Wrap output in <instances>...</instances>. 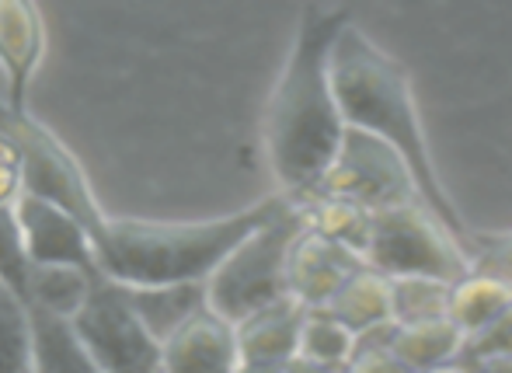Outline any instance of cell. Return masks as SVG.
I'll use <instances>...</instances> for the list:
<instances>
[{"label": "cell", "mask_w": 512, "mask_h": 373, "mask_svg": "<svg viewBox=\"0 0 512 373\" xmlns=\"http://www.w3.org/2000/svg\"><path fill=\"white\" fill-rule=\"evenodd\" d=\"M349 21V11L307 4L297 18L293 46L269 98L265 150L272 175L279 192L300 203L321 189L349 129L331 81V53Z\"/></svg>", "instance_id": "obj_1"}, {"label": "cell", "mask_w": 512, "mask_h": 373, "mask_svg": "<svg viewBox=\"0 0 512 373\" xmlns=\"http://www.w3.org/2000/svg\"><path fill=\"white\" fill-rule=\"evenodd\" d=\"M331 81H335L345 126L363 129V133L391 143L405 157L418 182V192H422V203L443 220V227L471 258L474 227L457 210L436 171L405 63L387 53L380 42H373L356 21H349L338 35L335 53H331Z\"/></svg>", "instance_id": "obj_2"}, {"label": "cell", "mask_w": 512, "mask_h": 373, "mask_svg": "<svg viewBox=\"0 0 512 373\" xmlns=\"http://www.w3.org/2000/svg\"><path fill=\"white\" fill-rule=\"evenodd\" d=\"M290 203L293 199L286 192H276L244 210L206 220L112 217L98 262L108 279L133 290L209 283V276L227 262L230 251L244 245L265 224H272Z\"/></svg>", "instance_id": "obj_3"}, {"label": "cell", "mask_w": 512, "mask_h": 373, "mask_svg": "<svg viewBox=\"0 0 512 373\" xmlns=\"http://www.w3.org/2000/svg\"><path fill=\"white\" fill-rule=\"evenodd\" d=\"M304 231V203L293 199L272 224H265L244 245H237L227 255V262L209 276V307L241 325L244 318L290 297V251Z\"/></svg>", "instance_id": "obj_4"}, {"label": "cell", "mask_w": 512, "mask_h": 373, "mask_svg": "<svg viewBox=\"0 0 512 373\" xmlns=\"http://www.w3.org/2000/svg\"><path fill=\"white\" fill-rule=\"evenodd\" d=\"M0 133L18 147L21 168H25V196L46 199V203L67 210L84 231L95 238V248L102 255L108 238V213L98 203L81 161L56 140L49 126L32 119V112H14L7 102H0Z\"/></svg>", "instance_id": "obj_5"}, {"label": "cell", "mask_w": 512, "mask_h": 373, "mask_svg": "<svg viewBox=\"0 0 512 373\" xmlns=\"http://www.w3.org/2000/svg\"><path fill=\"white\" fill-rule=\"evenodd\" d=\"M363 258L387 279L429 276L457 286L474 272L467 251L425 203H405L373 213L370 245Z\"/></svg>", "instance_id": "obj_6"}, {"label": "cell", "mask_w": 512, "mask_h": 373, "mask_svg": "<svg viewBox=\"0 0 512 373\" xmlns=\"http://www.w3.org/2000/svg\"><path fill=\"white\" fill-rule=\"evenodd\" d=\"M314 196H335L363 206L370 213L394 210L405 203H422V192L411 175L408 161L377 136L363 129H345V140L324 175L321 189ZM310 196V199H314ZM300 203V199H297Z\"/></svg>", "instance_id": "obj_7"}, {"label": "cell", "mask_w": 512, "mask_h": 373, "mask_svg": "<svg viewBox=\"0 0 512 373\" xmlns=\"http://www.w3.org/2000/svg\"><path fill=\"white\" fill-rule=\"evenodd\" d=\"M74 328L105 373H161V339L140 318L129 286L98 279Z\"/></svg>", "instance_id": "obj_8"}, {"label": "cell", "mask_w": 512, "mask_h": 373, "mask_svg": "<svg viewBox=\"0 0 512 373\" xmlns=\"http://www.w3.org/2000/svg\"><path fill=\"white\" fill-rule=\"evenodd\" d=\"M14 213H18L21 238H25V251L32 258V265H74V269L105 276L102 262H98L95 238L67 210L21 192V199L14 203Z\"/></svg>", "instance_id": "obj_9"}, {"label": "cell", "mask_w": 512, "mask_h": 373, "mask_svg": "<svg viewBox=\"0 0 512 373\" xmlns=\"http://www.w3.org/2000/svg\"><path fill=\"white\" fill-rule=\"evenodd\" d=\"M363 265V255L307 227L290 251V297L307 311H324Z\"/></svg>", "instance_id": "obj_10"}, {"label": "cell", "mask_w": 512, "mask_h": 373, "mask_svg": "<svg viewBox=\"0 0 512 373\" xmlns=\"http://www.w3.org/2000/svg\"><path fill=\"white\" fill-rule=\"evenodd\" d=\"M237 325L203 307L161 346V373H237L241 370Z\"/></svg>", "instance_id": "obj_11"}, {"label": "cell", "mask_w": 512, "mask_h": 373, "mask_svg": "<svg viewBox=\"0 0 512 373\" xmlns=\"http://www.w3.org/2000/svg\"><path fill=\"white\" fill-rule=\"evenodd\" d=\"M46 56V25L42 11L28 0H0V70L14 112H28V84Z\"/></svg>", "instance_id": "obj_12"}, {"label": "cell", "mask_w": 512, "mask_h": 373, "mask_svg": "<svg viewBox=\"0 0 512 373\" xmlns=\"http://www.w3.org/2000/svg\"><path fill=\"white\" fill-rule=\"evenodd\" d=\"M307 307L286 297L265 311L251 314L237 325L244 363H290L300 356V335H304Z\"/></svg>", "instance_id": "obj_13"}, {"label": "cell", "mask_w": 512, "mask_h": 373, "mask_svg": "<svg viewBox=\"0 0 512 373\" xmlns=\"http://www.w3.org/2000/svg\"><path fill=\"white\" fill-rule=\"evenodd\" d=\"M32 373H105L74 321L32 307Z\"/></svg>", "instance_id": "obj_14"}, {"label": "cell", "mask_w": 512, "mask_h": 373, "mask_svg": "<svg viewBox=\"0 0 512 373\" xmlns=\"http://www.w3.org/2000/svg\"><path fill=\"white\" fill-rule=\"evenodd\" d=\"M324 311L335 314V318L342 321V325H349L356 335H370V332H377V328L394 325L391 279H387L384 272L363 265Z\"/></svg>", "instance_id": "obj_15"}, {"label": "cell", "mask_w": 512, "mask_h": 373, "mask_svg": "<svg viewBox=\"0 0 512 373\" xmlns=\"http://www.w3.org/2000/svg\"><path fill=\"white\" fill-rule=\"evenodd\" d=\"M387 346H391V353L411 373H425L443 367V363L460 360L467 346V335L450 318H432V321H415V325H394Z\"/></svg>", "instance_id": "obj_16"}, {"label": "cell", "mask_w": 512, "mask_h": 373, "mask_svg": "<svg viewBox=\"0 0 512 373\" xmlns=\"http://www.w3.org/2000/svg\"><path fill=\"white\" fill-rule=\"evenodd\" d=\"M98 279H102L98 272L74 269V265H32L28 307H39V311H49L56 318L74 321L84 311Z\"/></svg>", "instance_id": "obj_17"}, {"label": "cell", "mask_w": 512, "mask_h": 373, "mask_svg": "<svg viewBox=\"0 0 512 373\" xmlns=\"http://www.w3.org/2000/svg\"><path fill=\"white\" fill-rule=\"evenodd\" d=\"M133 304L140 318L147 321L150 332L161 339H171L189 318H196L203 307H209L206 283H182V286H147V290H133Z\"/></svg>", "instance_id": "obj_18"}, {"label": "cell", "mask_w": 512, "mask_h": 373, "mask_svg": "<svg viewBox=\"0 0 512 373\" xmlns=\"http://www.w3.org/2000/svg\"><path fill=\"white\" fill-rule=\"evenodd\" d=\"M509 304H512V286L499 283V279H492V276H481V272H471V276L453 286L450 321L467 339H474V335L485 332L495 318H502Z\"/></svg>", "instance_id": "obj_19"}, {"label": "cell", "mask_w": 512, "mask_h": 373, "mask_svg": "<svg viewBox=\"0 0 512 373\" xmlns=\"http://www.w3.org/2000/svg\"><path fill=\"white\" fill-rule=\"evenodd\" d=\"M304 213H307V227L324 238L338 241V245L352 248L356 255H366L370 245V224L373 213L363 206L349 203V199H335V196H314L304 199Z\"/></svg>", "instance_id": "obj_20"}, {"label": "cell", "mask_w": 512, "mask_h": 373, "mask_svg": "<svg viewBox=\"0 0 512 373\" xmlns=\"http://www.w3.org/2000/svg\"><path fill=\"white\" fill-rule=\"evenodd\" d=\"M359 349V335L349 325L335 318L328 311H310L304 321V335H300V356L314 360L321 367L345 370L349 360Z\"/></svg>", "instance_id": "obj_21"}, {"label": "cell", "mask_w": 512, "mask_h": 373, "mask_svg": "<svg viewBox=\"0 0 512 373\" xmlns=\"http://www.w3.org/2000/svg\"><path fill=\"white\" fill-rule=\"evenodd\" d=\"M0 373H32V307L0 283Z\"/></svg>", "instance_id": "obj_22"}, {"label": "cell", "mask_w": 512, "mask_h": 373, "mask_svg": "<svg viewBox=\"0 0 512 373\" xmlns=\"http://www.w3.org/2000/svg\"><path fill=\"white\" fill-rule=\"evenodd\" d=\"M394 290V325H415V321L450 318L453 283L429 276L391 279Z\"/></svg>", "instance_id": "obj_23"}, {"label": "cell", "mask_w": 512, "mask_h": 373, "mask_svg": "<svg viewBox=\"0 0 512 373\" xmlns=\"http://www.w3.org/2000/svg\"><path fill=\"white\" fill-rule=\"evenodd\" d=\"M28 279H32V258L25 251L21 224L14 206L0 210V283H7L28 304Z\"/></svg>", "instance_id": "obj_24"}, {"label": "cell", "mask_w": 512, "mask_h": 373, "mask_svg": "<svg viewBox=\"0 0 512 373\" xmlns=\"http://www.w3.org/2000/svg\"><path fill=\"white\" fill-rule=\"evenodd\" d=\"M471 269L512 286V231H474Z\"/></svg>", "instance_id": "obj_25"}, {"label": "cell", "mask_w": 512, "mask_h": 373, "mask_svg": "<svg viewBox=\"0 0 512 373\" xmlns=\"http://www.w3.org/2000/svg\"><path fill=\"white\" fill-rule=\"evenodd\" d=\"M391 328H377V332L370 335H359V349L356 356L349 360V367H345L342 373H411L405 363L398 360V356L391 353Z\"/></svg>", "instance_id": "obj_26"}, {"label": "cell", "mask_w": 512, "mask_h": 373, "mask_svg": "<svg viewBox=\"0 0 512 373\" xmlns=\"http://www.w3.org/2000/svg\"><path fill=\"white\" fill-rule=\"evenodd\" d=\"M485 356H512V304L506 307L502 318H495L492 325L485 328V332L467 339L460 360L471 363V360H485Z\"/></svg>", "instance_id": "obj_27"}, {"label": "cell", "mask_w": 512, "mask_h": 373, "mask_svg": "<svg viewBox=\"0 0 512 373\" xmlns=\"http://www.w3.org/2000/svg\"><path fill=\"white\" fill-rule=\"evenodd\" d=\"M25 192V168H21V154L4 133H0V210L14 206Z\"/></svg>", "instance_id": "obj_28"}, {"label": "cell", "mask_w": 512, "mask_h": 373, "mask_svg": "<svg viewBox=\"0 0 512 373\" xmlns=\"http://www.w3.org/2000/svg\"><path fill=\"white\" fill-rule=\"evenodd\" d=\"M474 373H512V356H485V360H471Z\"/></svg>", "instance_id": "obj_29"}, {"label": "cell", "mask_w": 512, "mask_h": 373, "mask_svg": "<svg viewBox=\"0 0 512 373\" xmlns=\"http://www.w3.org/2000/svg\"><path fill=\"white\" fill-rule=\"evenodd\" d=\"M237 373H290V363H241Z\"/></svg>", "instance_id": "obj_30"}, {"label": "cell", "mask_w": 512, "mask_h": 373, "mask_svg": "<svg viewBox=\"0 0 512 373\" xmlns=\"http://www.w3.org/2000/svg\"><path fill=\"white\" fill-rule=\"evenodd\" d=\"M425 373H474V367L467 360H453V363H443V367L425 370Z\"/></svg>", "instance_id": "obj_31"}]
</instances>
